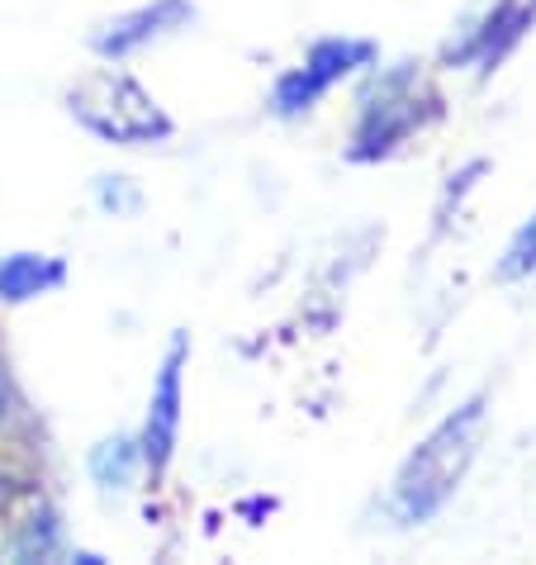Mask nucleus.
<instances>
[{
    "label": "nucleus",
    "mask_w": 536,
    "mask_h": 565,
    "mask_svg": "<svg viewBox=\"0 0 536 565\" xmlns=\"http://www.w3.org/2000/svg\"><path fill=\"white\" fill-rule=\"evenodd\" d=\"M484 418H489V399L470 395L465 404H455V409L441 418L414 451H408L404 466L394 470V484H389L394 523L418 527V523H428V518H437L451 504L455 490H461L465 476H470V466H475V457H480Z\"/></svg>",
    "instance_id": "obj_1"
},
{
    "label": "nucleus",
    "mask_w": 536,
    "mask_h": 565,
    "mask_svg": "<svg viewBox=\"0 0 536 565\" xmlns=\"http://www.w3.org/2000/svg\"><path fill=\"white\" fill-rule=\"evenodd\" d=\"M441 90L428 82L418 62H399L389 72H375L356 100V124L346 138V162H389L408 148V138L428 134L441 119Z\"/></svg>",
    "instance_id": "obj_2"
},
{
    "label": "nucleus",
    "mask_w": 536,
    "mask_h": 565,
    "mask_svg": "<svg viewBox=\"0 0 536 565\" xmlns=\"http://www.w3.org/2000/svg\"><path fill=\"white\" fill-rule=\"evenodd\" d=\"M67 115L76 119V129L115 148H157L176 138V119L119 62H105V67L76 76L67 86Z\"/></svg>",
    "instance_id": "obj_3"
},
{
    "label": "nucleus",
    "mask_w": 536,
    "mask_h": 565,
    "mask_svg": "<svg viewBox=\"0 0 536 565\" xmlns=\"http://www.w3.org/2000/svg\"><path fill=\"white\" fill-rule=\"evenodd\" d=\"M380 57L371 39H346V34H333V39H319L309 43V53L299 57V67H290L280 82L271 86V109L280 119H299L309 109H319L323 96L333 86H342L346 76H356L361 67Z\"/></svg>",
    "instance_id": "obj_4"
},
{
    "label": "nucleus",
    "mask_w": 536,
    "mask_h": 565,
    "mask_svg": "<svg viewBox=\"0 0 536 565\" xmlns=\"http://www.w3.org/2000/svg\"><path fill=\"white\" fill-rule=\"evenodd\" d=\"M185 361H191V342H185V333H176L167 342L162 366H157L148 418H143V433H138V457H143V470L152 480H167L171 461H176L181 409H185Z\"/></svg>",
    "instance_id": "obj_5"
},
{
    "label": "nucleus",
    "mask_w": 536,
    "mask_h": 565,
    "mask_svg": "<svg viewBox=\"0 0 536 565\" xmlns=\"http://www.w3.org/2000/svg\"><path fill=\"white\" fill-rule=\"evenodd\" d=\"M532 29H536V0H494V6L441 53V62H447V67H475L489 76L513 57V49Z\"/></svg>",
    "instance_id": "obj_6"
},
{
    "label": "nucleus",
    "mask_w": 536,
    "mask_h": 565,
    "mask_svg": "<svg viewBox=\"0 0 536 565\" xmlns=\"http://www.w3.org/2000/svg\"><path fill=\"white\" fill-rule=\"evenodd\" d=\"M191 20H195L191 0H148V6H133V10L115 14V20H105L96 34H90V53L100 62H129L133 53L181 34Z\"/></svg>",
    "instance_id": "obj_7"
},
{
    "label": "nucleus",
    "mask_w": 536,
    "mask_h": 565,
    "mask_svg": "<svg viewBox=\"0 0 536 565\" xmlns=\"http://www.w3.org/2000/svg\"><path fill=\"white\" fill-rule=\"evenodd\" d=\"M57 546L53 513L29 480L0 476V561H34Z\"/></svg>",
    "instance_id": "obj_8"
},
{
    "label": "nucleus",
    "mask_w": 536,
    "mask_h": 565,
    "mask_svg": "<svg viewBox=\"0 0 536 565\" xmlns=\"http://www.w3.org/2000/svg\"><path fill=\"white\" fill-rule=\"evenodd\" d=\"M67 286V262L49 253H10L0 262V305H29Z\"/></svg>",
    "instance_id": "obj_9"
},
{
    "label": "nucleus",
    "mask_w": 536,
    "mask_h": 565,
    "mask_svg": "<svg viewBox=\"0 0 536 565\" xmlns=\"http://www.w3.org/2000/svg\"><path fill=\"white\" fill-rule=\"evenodd\" d=\"M133 470H143L138 437H115V443H100L96 457H90V476H96L100 484H129Z\"/></svg>",
    "instance_id": "obj_10"
},
{
    "label": "nucleus",
    "mask_w": 536,
    "mask_h": 565,
    "mask_svg": "<svg viewBox=\"0 0 536 565\" xmlns=\"http://www.w3.org/2000/svg\"><path fill=\"white\" fill-rule=\"evenodd\" d=\"M503 286H513V280H532L536 276V214L527 218L523 228L508 238V247H503L499 257V271H494Z\"/></svg>",
    "instance_id": "obj_11"
},
{
    "label": "nucleus",
    "mask_w": 536,
    "mask_h": 565,
    "mask_svg": "<svg viewBox=\"0 0 536 565\" xmlns=\"http://www.w3.org/2000/svg\"><path fill=\"white\" fill-rule=\"evenodd\" d=\"M10 418V385H6V375H0V423Z\"/></svg>",
    "instance_id": "obj_12"
}]
</instances>
